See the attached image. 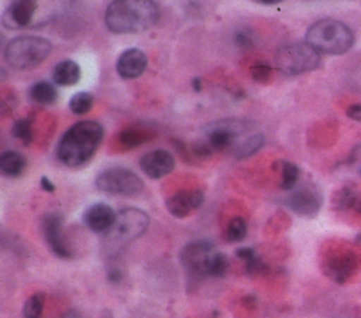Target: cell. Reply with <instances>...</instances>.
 <instances>
[{"label": "cell", "instance_id": "6da1fadb", "mask_svg": "<svg viewBox=\"0 0 361 318\" xmlns=\"http://www.w3.org/2000/svg\"><path fill=\"white\" fill-rule=\"evenodd\" d=\"M73 0H10L1 14L7 30H37L63 17Z\"/></svg>", "mask_w": 361, "mask_h": 318}, {"label": "cell", "instance_id": "7a4b0ae2", "mask_svg": "<svg viewBox=\"0 0 361 318\" xmlns=\"http://www.w3.org/2000/svg\"><path fill=\"white\" fill-rule=\"evenodd\" d=\"M104 136L103 126L96 120H80L72 124L56 144V158L69 168L85 165L97 151Z\"/></svg>", "mask_w": 361, "mask_h": 318}, {"label": "cell", "instance_id": "3957f363", "mask_svg": "<svg viewBox=\"0 0 361 318\" xmlns=\"http://www.w3.org/2000/svg\"><path fill=\"white\" fill-rule=\"evenodd\" d=\"M159 20L154 0H111L104 11V24L114 34H137L149 30Z\"/></svg>", "mask_w": 361, "mask_h": 318}, {"label": "cell", "instance_id": "277c9868", "mask_svg": "<svg viewBox=\"0 0 361 318\" xmlns=\"http://www.w3.org/2000/svg\"><path fill=\"white\" fill-rule=\"evenodd\" d=\"M149 226V216L145 211L134 206L123 208L116 213L113 226L103 235L104 250L114 259L121 250L140 239Z\"/></svg>", "mask_w": 361, "mask_h": 318}, {"label": "cell", "instance_id": "5b68a950", "mask_svg": "<svg viewBox=\"0 0 361 318\" xmlns=\"http://www.w3.org/2000/svg\"><path fill=\"white\" fill-rule=\"evenodd\" d=\"M179 261L192 277H224L228 270L227 257L209 240H193L179 253Z\"/></svg>", "mask_w": 361, "mask_h": 318}, {"label": "cell", "instance_id": "8992f818", "mask_svg": "<svg viewBox=\"0 0 361 318\" xmlns=\"http://www.w3.org/2000/svg\"><path fill=\"white\" fill-rule=\"evenodd\" d=\"M306 42L327 55L345 54L354 44L353 30L336 18H320L306 31Z\"/></svg>", "mask_w": 361, "mask_h": 318}, {"label": "cell", "instance_id": "52a82bcc", "mask_svg": "<svg viewBox=\"0 0 361 318\" xmlns=\"http://www.w3.org/2000/svg\"><path fill=\"white\" fill-rule=\"evenodd\" d=\"M52 44L41 35H20L10 40L4 47V61L17 71L38 66L48 58Z\"/></svg>", "mask_w": 361, "mask_h": 318}, {"label": "cell", "instance_id": "ba28073f", "mask_svg": "<svg viewBox=\"0 0 361 318\" xmlns=\"http://www.w3.org/2000/svg\"><path fill=\"white\" fill-rule=\"evenodd\" d=\"M320 269L334 283L350 281L358 269V254L355 247L347 240L327 242L322 250Z\"/></svg>", "mask_w": 361, "mask_h": 318}, {"label": "cell", "instance_id": "9c48e42d", "mask_svg": "<svg viewBox=\"0 0 361 318\" xmlns=\"http://www.w3.org/2000/svg\"><path fill=\"white\" fill-rule=\"evenodd\" d=\"M322 58L312 45L305 42H290L281 47L275 54V65L289 76L306 73L320 66Z\"/></svg>", "mask_w": 361, "mask_h": 318}, {"label": "cell", "instance_id": "30bf717a", "mask_svg": "<svg viewBox=\"0 0 361 318\" xmlns=\"http://www.w3.org/2000/svg\"><path fill=\"white\" fill-rule=\"evenodd\" d=\"M99 191L109 195L137 196L144 189V181L133 170L121 165L109 167L100 171L94 179Z\"/></svg>", "mask_w": 361, "mask_h": 318}, {"label": "cell", "instance_id": "8fae6325", "mask_svg": "<svg viewBox=\"0 0 361 318\" xmlns=\"http://www.w3.org/2000/svg\"><path fill=\"white\" fill-rule=\"evenodd\" d=\"M252 123L241 119H221L212 122L204 126L203 134L204 141L212 148L213 153L233 150V147L240 141L238 139L250 131Z\"/></svg>", "mask_w": 361, "mask_h": 318}, {"label": "cell", "instance_id": "7c38bea8", "mask_svg": "<svg viewBox=\"0 0 361 318\" xmlns=\"http://www.w3.org/2000/svg\"><path fill=\"white\" fill-rule=\"evenodd\" d=\"M285 198V205L302 218H316L323 205V194L313 181L300 182Z\"/></svg>", "mask_w": 361, "mask_h": 318}, {"label": "cell", "instance_id": "4fadbf2b", "mask_svg": "<svg viewBox=\"0 0 361 318\" xmlns=\"http://www.w3.org/2000/svg\"><path fill=\"white\" fill-rule=\"evenodd\" d=\"M44 240L51 252L61 259H72L73 250L63 236V216L59 212H48L41 219Z\"/></svg>", "mask_w": 361, "mask_h": 318}, {"label": "cell", "instance_id": "5bb4252c", "mask_svg": "<svg viewBox=\"0 0 361 318\" xmlns=\"http://www.w3.org/2000/svg\"><path fill=\"white\" fill-rule=\"evenodd\" d=\"M203 202L204 194L202 189H180L166 198L165 206L172 216L183 219L197 211Z\"/></svg>", "mask_w": 361, "mask_h": 318}, {"label": "cell", "instance_id": "9a60e30c", "mask_svg": "<svg viewBox=\"0 0 361 318\" xmlns=\"http://www.w3.org/2000/svg\"><path fill=\"white\" fill-rule=\"evenodd\" d=\"M140 168L148 178L159 179L173 171L175 158L168 150L157 148L140 158Z\"/></svg>", "mask_w": 361, "mask_h": 318}, {"label": "cell", "instance_id": "2e32d148", "mask_svg": "<svg viewBox=\"0 0 361 318\" xmlns=\"http://www.w3.org/2000/svg\"><path fill=\"white\" fill-rule=\"evenodd\" d=\"M148 65L147 54L140 48H128L120 54L116 62V71L123 79L140 78Z\"/></svg>", "mask_w": 361, "mask_h": 318}, {"label": "cell", "instance_id": "e0dca14e", "mask_svg": "<svg viewBox=\"0 0 361 318\" xmlns=\"http://www.w3.org/2000/svg\"><path fill=\"white\" fill-rule=\"evenodd\" d=\"M116 213L117 212H114L110 205L104 202H96L86 208L82 219L89 230L104 235L113 226Z\"/></svg>", "mask_w": 361, "mask_h": 318}, {"label": "cell", "instance_id": "ac0fdd59", "mask_svg": "<svg viewBox=\"0 0 361 318\" xmlns=\"http://www.w3.org/2000/svg\"><path fill=\"white\" fill-rule=\"evenodd\" d=\"M333 206L337 211L361 218V191L351 187L338 189L333 196Z\"/></svg>", "mask_w": 361, "mask_h": 318}, {"label": "cell", "instance_id": "d6986e66", "mask_svg": "<svg viewBox=\"0 0 361 318\" xmlns=\"http://www.w3.org/2000/svg\"><path fill=\"white\" fill-rule=\"evenodd\" d=\"M80 66L73 59L58 62L52 71V79L59 86H72L80 81Z\"/></svg>", "mask_w": 361, "mask_h": 318}, {"label": "cell", "instance_id": "ffe728a7", "mask_svg": "<svg viewBox=\"0 0 361 318\" xmlns=\"http://www.w3.org/2000/svg\"><path fill=\"white\" fill-rule=\"evenodd\" d=\"M152 137H154V133L149 129L140 127V126H130L123 129L117 134V144L124 150H131L141 146L142 143L148 141Z\"/></svg>", "mask_w": 361, "mask_h": 318}, {"label": "cell", "instance_id": "44dd1931", "mask_svg": "<svg viewBox=\"0 0 361 318\" xmlns=\"http://www.w3.org/2000/svg\"><path fill=\"white\" fill-rule=\"evenodd\" d=\"M25 167H27V160L21 153L16 150H7L1 153L0 171L4 177L17 178L25 171Z\"/></svg>", "mask_w": 361, "mask_h": 318}, {"label": "cell", "instance_id": "7402d4cb", "mask_svg": "<svg viewBox=\"0 0 361 318\" xmlns=\"http://www.w3.org/2000/svg\"><path fill=\"white\" fill-rule=\"evenodd\" d=\"M274 168L279 174V187L283 191L293 189L300 181V168L288 160H279L275 163Z\"/></svg>", "mask_w": 361, "mask_h": 318}, {"label": "cell", "instance_id": "603a6c76", "mask_svg": "<svg viewBox=\"0 0 361 318\" xmlns=\"http://www.w3.org/2000/svg\"><path fill=\"white\" fill-rule=\"evenodd\" d=\"M265 144V136L262 133H252L248 137L240 140L231 150L237 160H245L258 153Z\"/></svg>", "mask_w": 361, "mask_h": 318}, {"label": "cell", "instance_id": "cb8c5ba5", "mask_svg": "<svg viewBox=\"0 0 361 318\" xmlns=\"http://www.w3.org/2000/svg\"><path fill=\"white\" fill-rule=\"evenodd\" d=\"M30 99L38 105L48 106L56 102L58 90L56 88L48 81H38L30 88Z\"/></svg>", "mask_w": 361, "mask_h": 318}, {"label": "cell", "instance_id": "d4e9b609", "mask_svg": "<svg viewBox=\"0 0 361 318\" xmlns=\"http://www.w3.org/2000/svg\"><path fill=\"white\" fill-rule=\"evenodd\" d=\"M247 220L243 216H234L228 220L226 226V239L230 243H237L245 239L247 236Z\"/></svg>", "mask_w": 361, "mask_h": 318}, {"label": "cell", "instance_id": "484cf974", "mask_svg": "<svg viewBox=\"0 0 361 318\" xmlns=\"http://www.w3.org/2000/svg\"><path fill=\"white\" fill-rule=\"evenodd\" d=\"M93 95L90 92H78L69 100V110L73 114H86L93 107Z\"/></svg>", "mask_w": 361, "mask_h": 318}, {"label": "cell", "instance_id": "4316f807", "mask_svg": "<svg viewBox=\"0 0 361 318\" xmlns=\"http://www.w3.org/2000/svg\"><path fill=\"white\" fill-rule=\"evenodd\" d=\"M11 133L16 139H18L23 144L28 146L34 139V129L31 119H18L14 122L11 127Z\"/></svg>", "mask_w": 361, "mask_h": 318}, {"label": "cell", "instance_id": "83f0119b", "mask_svg": "<svg viewBox=\"0 0 361 318\" xmlns=\"http://www.w3.org/2000/svg\"><path fill=\"white\" fill-rule=\"evenodd\" d=\"M45 297L42 293H35L30 295L23 307V315L24 318H41L42 310H44Z\"/></svg>", "mask_w": 361, "mask_h": 318}, {"label": "cell", "instance_id": "f1b7e54d", "mask_svg": "<svg viewBox=\"0 0 361 318\" xmlns=\"http://www.w3.org/2000/svg\"><path fill=\"white\" fill-rule=\"evenodd\" d=\"M233 42L237 48H240L243 51H247V49H251L255 45V35L247 27L237 28L233 34Z\"/></svg>", "mask_w": 361, "mask_h": 318}, {"label": "cell", "instance_id": "f546056e", "mask_svg": "<svg viewBox=\"0 0 361 318\" xmlns=\"http://www.w3.org/2000/svg\"><path fill=\"white\" fill-rule=\"evenodd\" d=\"M250 73L255 82L268 83L272 79V68L268 62H255L250 68Z\"/></svg>", "mask_w": 361, "mask_h": 318}, {"label": "cell", "instance_id": "4dcf8cb0", "mask_svg": "<svg viewBox=\"0 0 361 318\" xmlns=\"http://www.w3.org/2000/svg\"><path fill=\"white\" fill-rule=\"evenodd\" d=\"M347 164H348V167H350L355 174L361 175V144L355 146V147L351 150V153H350V155H348V158H347Z\"/></svg>", "mask_w": 361, "mask_h": 318}, {"label": "cell", "instance_id": "1f68e13d", "mask_svg": "<svg viewBox=\"0 0 361 318\" xmlns=\"http://www.w3.org/2000/svg\"><path fill=\"white\" fill-rule=\"evenodd\" d=\"M235 256L244 263V266H247V264H250L257 257V253L251 247H238L235 250Z\"/></svg>", "mask_w": 361, "mask_h": 318}, {"label": "cell", "instance_id": "d6a6232c", "mask_svg": "<svg viewBox=\"0 0 361 318\" xmlns=\"http://www.w3.org/2000/svg\"><path fill=\"white\" fill-rule=\"evenodd\" d=\"M345 113H347V116H348L351 120H355V122L361 123V102L348 106L347 110H345Z\"/></svg>", "mask_w": 361, "mask_h": 318}, {"label": "cell", "instance_id": "836d02e7", "mask_svg": "<svg viewBox=\"0 0 361 318\" xmlns=\"http://www.w3.org/2000/svg\"><path fill=\"white\" fill-rule=\"evenodd\" d=\"M39 185L45 192H54L55 191V184L48 178V177H41L39 179Z\"/></svg>", "mask_w": 361, "mask_h": 318}, {"label": "cell", "instance_id": "e575fe53", "mask_svg": "<svg viewBox=\"0 0 361 318\" xmlns=\"http://www.w3.org/2000/svg\"><path fill=\"white\" fill-rule=\"evenodd\" d=\"M59 318H85V317L80 312H78L75 310H71V311L65 312L62 317H59Z\"/></svg>", "mask_w": 361, "mask_h": 318}, {"label": "cell", "instance_id": "d590c367", "mask_svg": "<svg viewBox=\"0 0 361 318\" xmlns=\"http://www.w3.org/2000/svg\"><path fill=\"white\" fill-rule=\"evenodd\" d=\"M192 86H193V89H195L196 92H200V90H202V79H200L199 76L193 78V79H192Z\"/></svg>", "mask_w": 361, "mask_h": 318}, {"label": "cell", "instance_id": "8d00e7d4", "mask_svg": "<svg viewBox=\"0 0 361 318\" xmlns=\"http://www.w3.org/2000/svg\"><path fill=\"white\" fill-rule=\"evenodd\" d=\"M259 3H264V4H275V3H279L282 0H258Z\"/></svg>", "mask_w": 361, "mask_h": 318}, {"label": "cell", "instance_id": "74e56055", "mask_svg": "<svg viewBox=\"0 0 361 318\" xmlns=\"http://www.w3.org/2000/svg\"><path fill=\"white\" fill-rule=\"evenodd\" d=\"M355 246L358 247V250L361 252V233L357 236V239H355Z\"/></svg>", "mask_w": 361, "mask_h": 318}, {"label": "cell", "instance_id": "f35d334b", "mask_svg": "<svg viewBox=\"0 0 361 318\" xmlns=\"http://www.w3.org/2000/svg\"><path fill=\"white\" fill-rule=\"evenodd\" d=\"M338 318H357V317H354V315H341Z\"/></svg>", "mask_w": 361, "mask_h": 318}]
</instances>
